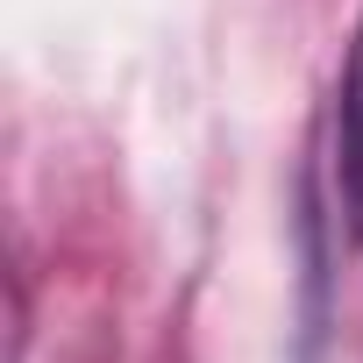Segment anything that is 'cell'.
Listing matches in <instances>:
<instances>
[{"instance_id": "obj_1", "label": "cell", "mask_w": 363, "mask_h": 363, "mask_svg": "<svg viewBox=\"0 0 363 363\" xmlns=\"http://www.w3.org/2000/svg\"><path fill=\"white\" fill-rule=\"evenodd\" d=\"M335 164H342V207H349V228L363 235V29H356L349 65H342V100H335Z\"/></svg>"}]
</instances>
